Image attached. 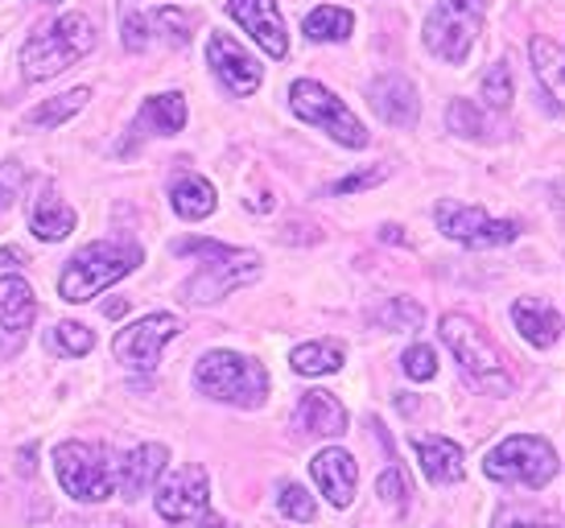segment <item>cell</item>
<instances>
[{
  "mask_svg": "<svg viewBox=\"0 0 565 528\" xmlns=\"http://www.w3.org/2000/svg\"><path fill=\"white\" fill-rule=\"evenodd\" d=\"M173 252L178 256L203 252L206 256V264L186 281V289H182L190 306H211V302L236 294L248 281L260 277V256L248 249H227V244H215V240H178Z\"/></svg>",
  "mask_w": 565,
  "mask_h": 528,
  "instance_id": "cell-1",
  "label": "cell"
},
{
  "mask_svg": "<svg viewBox=\"0 0 565 528\" xmlns=\"http://www.w3.org/2000/svg\"><path fill=\"white\" fill-rule=\"evenodd\" d=\"M92 50H95V25L83 13H66L50 30L33 33L30 42L21 46V71H25V78L42 83V78L71 71Z\"/></svg>",
  "mask_w": 565,
  "mask_h": 528,
  "instance_id": "cell-2",
  "label": "cell"
},
{
  "mask_svg": "<svg viewBox=\"0 0 565 528\" xmlns=\"http://www.w3.org/2000/svg\"><path fill=\"white\" fill-rule=\"evenodd\" d=\"M137 264H141V249H137V244H111V240L87 244V249L75 252L71 264L63 268L58 297L83 306V302H92L95 294H104V289L116 285L120 277H128Z\"/></svg>",
  "mask_w": 565,
  "mask_h": 528,
  "instance_id": "cell-3",
  "label": "cell"
},
{
  "mask_svg": "<svg viewBox=\"0 0 565 528\" xmlns=\"http://www.w3.org/2000/svg\"><path fill=\"white\" fill-rule=\"evenodd\" d=\"M194 384L223 404L256 409L268 392V376L256 359L239 356V351H206L194 368Z\"/></svg>",
  "mask_w": 565,
  "mask_h": 528,
  "instance_id": "cell-4",
  "label": "cell"
},
{
  "mask_svg": "<svg viewBox=\"0 0 565 528\" xmlns=\"http://www.w3.org/2000/svg\"><path fill=\"white\" fill-rule=\"evenodd\" d=\"M441 339L450 347V356L462 363V372L471 376V384H479L483 392H495V397L512 392V376L503 368V356L467 314H446L441 318Z\"/></svg>",
  "mask_w": 565,
  "mask_h": 528,
  "instance_id": "cell-5",
  "label": "cell"
},
{
  "mask_svg": "<svg viewBox=\"0 0 565 528\" xmlns=\"http://www.w3.org/2000/svg\"><path fill=\"white\" fill-rule=\"evenodd\" d=\"M483 471H487V479H495V483H516V487L541 492L545 483L557 479L562 463H557V451H553L545 437L512 434L487 454Z\"/></svg>",
  "mask_w": 565,
  "mask_h": 528,
  "instance_id": "cell-6",
  "label": "cell"
},
{
  "mask_svg": "<svg viewBox=\"0 0 565 528\" xmlns=\"http://www.w3.org/2000/svg\"><path fill=\"white\" fill-rule=\"evenodd\" d=\"M54 471H58L66 496L79 504H104L108 496H116V463L104 446L63 442V446H54Z\"/></svg>",
  "mask_w": 565,
  "mask_h": 528,
  "instance_id": "cell-7",
  "label": "cell"
},
{
  "mask_svg": "<svg viewBox=\"0 0 565 528\" xmlns=\"http://www.w3.org/2000/svg\"><path fill=\"white\" fill-rule=\"evenodd\" d=\"M483 13L487 0H438L434 13L425 17V46L450 66H462L483 30Z\"/></svg>",
  "mask_w": 565,
  "mask_h": 528,
  "instance_id": "cell-8",
  "label": "cell"
},
{
  "mask_svg": "<svg viewBox=\"0 0 565 528\" xmlns=\"http://www.w3.org/2000/svg\"><path fill=\"white\" fill-rule=\"evenodd\" d=\"M289 104H294V112H298L306 125L322 128L327 137H334L339 145H347V149H363V145L372 140L367 128L355 120V112L347 108L334 92H327L322 83H315V78H298V83L289 87Z\"/></svg>",
  "mask_w": 565,
  "mask_h": 528,
  "instance_id": "cell-9",
  "label": "cell"
},
{
  "mask_svg": "<svg viewBox=\"0 0 565 528\" xmlns=\"http://www.w3.org/2000/svg\"><path fill=\"white\" fill-rule=\"evenodd\" d=\"M438 219L441 235H450L455 244H467V249H495V244H512L520 235V223L512 219H491L479 207H467V202H438Z\"/></svg>",
  "mask_w": 565,
  "mask_h": 528,
  "instance_id": "cell-10",
  "label": "cell"
},
{
  "mask_svg": "<svg viewBox=\"0 0 565 528\" xmlns=\"http://www.w3.org/2000/svg\"><path fill=\"white\" fill-rule=\"evenodd\" d=\"M182 335V318L178 314H149L141 323L125 327L111 339V356L120 359L132 372H153L161 359V347Z\"/></svg>",
  "mask_w": 565,
  "mask_h": 528,
  "instance_id": "cell-11",
  "label": "cell"
},
{
  "mask_svg": "<svg viewBox=\"0 0 565 528\" xmlns=\"http://www.w3.org/2000/svg\"><path fill=\"white\" fill-rule=\"evenodd\" d=\"M153 508H158V516L170 520V525H182V520L203 516L206 508H211V479H206L203 466L190 463V466H182V471H173L170 479L158 487Z\"/></svg>",
  "mask_w": 565,
  "mask_h": 528,
  "instance_id": "cell-12",
  "label": "cell"
},
{
  "mask_svg": "<svg viewBox=\"0 0 565 528\" xmlns=\"http://www.w3.org/2000/svg\"><path fill=\"white\" fill-rule=\"evenodd\" d=\"M227 13L252 33V42L265 50L268 59L289 54V33H285V17L277 0H227Z\"/></svg>",
  "mask_w": 565,
  "mask_h": 528,
  "instance_id": "cell-13",
  "label": "cell"
},
{
  "mask_svg": "<svg viewBox=\"0 0 565 528\" xmlns=\"http://www.w3.org/2000/svg\"><path fill=\"white\" fill-rule=\"evenodd\" d=\"M194 17H182L178 9H158V13H132L125 21V46L132 54H145L149 46H158L161 38L170 46H186Z\"/></svg>",
  "mask_w": 565,
  "mask_h": 528,
  "instance_id": "cell-14",
  "label": "cell"
},
{
  "mask_svg": "<svg viewBox=\"0 0 565 528\" xmlns=\"http://www.w3.org/2000/svg\"><path fill=\"white\" fill-rule=\"evenodd\" d=\"M206 59H211L215 75L223 78V87H227L232 95H252L256 87H260V63L252 59L248 50L239 46L236 38H227V33H211Z\"/></svg>",
  "mask_w": 565,
  "mask_h": 528,
  "instance_id": "cell-15",
  "label": "cell"
},
{
  "mask_svg": "<svg viewBox=\"0 0 565 528\" xmlns=\"http://www.w3.org/2000/svg\"><path fill=\"white\" fill-rule=\"evenodd\" d=\"M310 475H315L318 492H322L334 508H351L355 487H360V463H355L343 446H327V451H318L315 463H310Z\"/></svg>",
  "mask_w": 565,
  "mask_h": 528,
  "instance_id": "cell-16",
  "label": "cell"
},
{
  "mask_svg": "<svg viewBox=\"0 0 565 528\" xmlns=\"http://www.w3.org/2000/svg\"><path fill=\"white\" fill-rule=\"evenodd\" d=\"M367 104L380 120H388L396 128H413L417 116H422V104H417V92L405 75H380L367 83Z\"/></svg>",
  "mask_w": 565,
  "mask_h": 528,
  "instance_id": "cell-17",
  "label": "cell"
},
{
  "mask_svg": "<svg viewBox=\"0 0 565 528\" xmlns=\"http://www.w3.org/2000/svg\"><path fill=\"white\" fill-rule=\"evenodd\" d=\"M170 463V451L161 442H149V446H137L125 463H116V492L125 499H141L153 483L161 479V471Z\"/></svg>",
  "mask_w": 565,
  "mask_h": 528,
  "instance_id": "cell-18",
  "label": "cell"
},
{
  "mask_svg": "<svg viewBox=\"0 0 565 528\" xmlns=\"http://www.w3.org/2000/svg\"><path fill=\"white\" fill-rule=\"evenodd\" d=\"M294 425L301 434H318V437H339L347 434V409L334 392H306L298 401V413H294Z\"/></svg>",
  "mask_w": 565,
  "mask_h": 528,
  "instance_id": "cell-19",
  "label": "cell"
},
{
  "mask_svg": "<svg viewBox=\"0 0 565 528\" xmlns=\"http://www.w3.org/2000/svg\"><path fill=\"white\" fill-rule=\"evenodd\" d=\"M413 451H417V458H422L425 479L438 483V487L458 483L462 475H467V466H462V451H458V442H450V437H417V442H413Z\"/></svg>",
  "mask_w": 565,
  "mask_h": 528,
  "instance_id": "cell-20",
  "label": "cell"
},
{
  "mask_svg": "<svg viewBox=\"0 0 565 528\" xmlns=\"http://www.w3.org/2000/svg\"><path fill=\"white\" fill-rule=\"evenodd\" d=\"M512 323H516L520 335L533 342V347H541V351L562 339V314L553 310V306H545V302H533V297L512 302Z\"/></svg>",
  "mask_w": 565,
  "mask_h": 528,
  "instance_id": "cell-21",
  "label": "cell"
},
{
  "mask_svg": "<svg viewBox=\"0 0 565 528\" xmlns=\"http://www.w3.org/2000/svg\"><path fill=\"white\" fill-rule=\"evenodd\" d=\"M182 125H186V99L178 92H166L153 95L141 108L132 137H173V133H182Z\"/></svg>",
  "mask_w": 565,
  "mask_h": 528,
  "instance_id": "cell-22",
  "label": "cell"
},
{
  "mask_svg": "<svg viewBox=\"0 0 565 528\" xmlns=\"http://www.w3.org/2000/svg\"><path fill=\"white\" fill-rule=\"evenodd\" d=\"M30 228L38 240H50V244H58L66 235L75 232V211L66 207L54 190H42L30 207Z\"/></svg>",
  "mask_w": 565,
  "mask_h": 528,
  "instance_id": "cell-23",
  "label": "cell"
},
{
  "mask_svg": "<svg viewBox=\"0 0 565 528\" xmlns=\"http://www.w3.org/2000/svg\"><path fill=\"white\" fill-rule=\"evenodd\" d=\"M38 318L33 289L21 277H0V327L9 335H25Z\"/></svg>",
  "mask_w": 565,
  "mask_h": 528,
  "instance_id": "cell-24",
  "label": "cell"
},
{
  "mask_svg": "<svg viewBox=\"0 0 565 528\" xmlns=\"http://www.w3.org/2000/svg\"><path fill=\"white\" fill-rule=\"evenodd\" d=\"M170 202L182 219H206L215 211V187L199 173H178L170 182Z\"/></svg>",
  "mask_w": 565,
  "mask_h": 528,
  "instance_id": "cell-25",
  "label": "cell"
},
{
  "mask_svg": "<svg viewBox=\"0 0 565 528\" xmlns=\"http://www.w3.org/2000/svg\"><path fill=\"white\" fill-rule=\"evenodd\" d=\"M529 54H533L536 78H541L545 92H550L553 112H562V42H557V38H545V33H536Z\"/></svg>",
  "mask_w": 565,
  "mask_h": 528,
  "instance_id": "cell-26",
  "label": "cell"
},
{
  "mask_svg": "<svg viewBox=\"0 0 565 528\" xmlns=\"http://www.w3.org/2000/svg\"><path fill=\"white\" fill-rule=\"evenodd\" d=\"M343 342L334 339H318V342H301L298 351L289 356V363H294V372L298 376H330L343 368Z\"/></svg>",
  "mask_w": 565,
  "mask_h": 528,
  "instance_id": "cell-27",
  "label": "cell"
},
{
  "mask_svg": "<svg viewBox=\"0 0 565 528\" xmlns=\"http://www.w3.org/2000/svg\"><path fill=\"white\" fill-rule=\"evenodd\" d=\"M301 30H306L310 42H347L351 30H355V17L347 13V9H339V4H322L315 13H306Z\"/></svg>",
  "mask_w": 565,
  "mask_h": 528,
  "instance_id": "cell-28",
  "label": "cell"
},
{
  "mask_svg": "<svg viewBox=\"0 0 565 528\" xmlns=\"http://www.w3.org/2000/svg\"><path fill=\"white\" fill-rule=\"evenodd\" d=\"M87 99H92V92H87V87H75V92H66V95H58V99H50V104H42V108H33L30 125H38V128L66 125L75 112H83V104H87Z\"/></svg>",
  "mask_w": 565,
  "mask_h": 528,
  "instance_id": "cell-29",
  "label": "cell"
},
{
  "mask_svg": "<svg viewBox=\"0 0 565 528\" xmlns=\"http://www.w3.org/2000/svg\"><path fill=\"white\" fill-rule=\"evenodd\" d=\"M422 318H425V310L413 297H393V302H384L380 310H372V323L384 330H417Z\"/></svg>",
  "mask_w": 565,
  "mask_h": 528,
  "instance_id": "cell-30",
  "label": "cell"
},
{
  "mask_svg": "<svg viewBox=\"0 0 565 528\" xmlns=\"http://www.w3.org/2000/svg\"><path fill=\"white\" fill-rule=\"evenodd\" d=\"M95 347V335L83 323H58V330L50 335V351L66 359H83Z\"/></svg>",
  "mask_w": 565,
  "mask_h": 528,
  "instance_id": "cell-31",
  "label": "cell"
},
{
  "mask_svg": "<svg viewBox=\"0 0 565 528\" xmlns=\"http://www.w3.org/2000/svg\"><path fill=\"white\" fill-rule=\"evenodd\" d=\"M512 92H516V78H512V66L508 63H495L491 71L483 75V99L491 104L495 112H503L512 104Z\"/></svg>",
  "mask_w": 565,
  "mask_h": 528,
  "instance_id": "cell-32",
  "label": "cell"
},
{
  "mask_svg": "<svg viewBox=\"0 0 565 528\" xmlns=\"http://www.w3.org/2000/svg\"><path fill=\"white\" fill-rule=\"evenodd\" d=\"M277 508H281V516H289V520H301V525H310V520L318 516L315 496H310L306 487H298V483H285L281 496H277Z\"/></svg>",
  "mask_w": 565,
  "mask_h": 528,
  "instance_id": "cell-33",
  "label": "cell"
},
{
  "mask_svg": "<svg viewBox=\"0 0 565 528\" xmlns=\"http://www.w3.org/2000/svg\"><path fill=\"white\" fill-rule=\"evenodd\" d=\"M376 496L384 499V504H393V508H405L408 496H413V487H408V475H405V466H388L384 475L376 479Z\"/></svg>",
  "mask_w": 565,
  "mask_h": 528,
  "instance_id": "cell-34",
  "label": "cell"
},
{
  "mask_svg": "<svg viewBox=\"0 0 565 528\" xmlns=\"http://www.w3.org/2000/svg\"><path fill=\"white\" fill-rule=\"evenodd\" d=\"M446 125L455 128L458 137H479V133H483V116H479V108H475V104H467V99H455V104H450V112H446Z\"/></svg>",
  "mask_w": 565,
  "mask_h": 528,
  "instance_id": "cell-35",
  "label": "cell"
},
{
  "mask_svg": "<svg viewBox=\"0 0 565 528\" xmlns=\"http://www.w3.org/2000/svg\"><path fill=\"white\" fill-rule=\"evenodd\" d=\"M405 376L408 380H434V376H438V356H434V347L413 342V347L405 351Z\"/></svg>",
  "mask_w": 565,
  "mask_h": 528,
  "instance_id": "cell-36",
  "label": "cell"
},
{
  "mask_svg": "<svg viewBox=\"0 0 565 528\" xmlns=\"http://www.w3.org/2000/svg\"><path fill=\"white\" fill-rule=\"evenodd\" d=\"M384 178H388L384 166H367V170L347 173V178H339V182H330V194H360V190H367V187H380Z\"/></svg>",
  "mask_w": 565,
  "mask_h": 528,
  "instance_id": "cell-37",
  "label": "cell"
},
{
  "mask_svg": "<svg viewBox=\"0 0 565 528\" xmlns=\"http://www.w3.org/2000/svg\"><path fill=\"white\" fill-rule=\"evenodd\" d=\"M21 190V166H0V211L17 199Z\"/></svg>",
  "mask_w": 565,
  "mask_h": 528,
  "instance_id": "cell-38",
  "label": "cell"
},
{
  "mask_svg": "<svg viewBox=\"0 0 565 528\" xmlns=\"http://www.w3.org/2000/svg\"><path fill=\"white\" fill-rule=\"evenodd\" d=\"M58 528H137V525L120 520V516H104V520H63Z\"/></svg>",
  "mask_w": 565,
  "mask_h": 528,
  "instance_id": "cell-39",
  "label": "cell"
},
{
  "mask_svg": "<svg viewBox=\"0 0 565 528\" xmlns=\"http://www.w3.org/2000/svg\"><path fill=\"white\" fill-rule=\"evenodd\" d=\"M495 528H553V525H536V520H516V516H500Z\"/></svg>",
  "mask_w": 565,
  "mask_h": 528,
  "instance_id": "cell-40",
  "label": "cell"
},
{
  "mask_svg": "<svg viewBox=\"0 0 565 528\" xmlns=\"http://www.w3.org/2000/svg\"><path fill=\"white\" fill-rule=\"evenodd\" d=\"M104 314H108V318H125L128 302H125V297H116V302H108V306H104Z\"/></svg>",
  "mask_w": 565,
  "mask_h": 528,
  "instance_id": "cell-41",
  "label": "cell"
},
{
  "mask_svg": "<svg viewBox=\"0 0 565 528\" xmlns=\"http://www.w3.org/2000/svg\"><path fill=\"white\" fill-rule=\"evenodd\" d=\"M380 235H384V240H393V244H405V235H401V228H396V223L380 228Z\"/></svg>",
  "mask_w": 565,
  "mask_h": 528,
  "instance_id": "cell-42",
  "label": "cell"
},
{
  "mask_svg": "<svg viewBox=\"0 0 565 528\" xmlns=\"http://www.w3.org/2000/svg\"><path fill=\"white\" fill-rule=\"evenodd\" d=\"M13 261H25V252H21V249H4V252H0V264H13Z\"/></svg>",
  "mask_w": 565,
  "mask_h": 528,
  "instance_id": "cell-43",
  "label": "cell"
},
{
  "mask_svg": "<svg viewBox=\"0 0 565 528\" xmlns=\"http://www.w3.org/2000/svg\"><path fill=\"white\" fill-rule=\"evenodd\" d=\"M203 528H236V525H232V520H223V516H206Z\"/></svg>",
  "mask_w": 565,
  "mask_h": 528,
  "instance_id": "cell-44",
  "label": "cell"
}]
</instances>
